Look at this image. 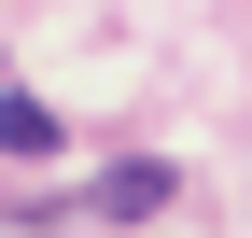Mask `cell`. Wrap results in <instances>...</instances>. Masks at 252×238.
<instances>
[{
	"label": "cell",
	"mask_w": 252,
	"mask_h": 238,
	"mask_svg": "<svg viewBox=\"0 0 252 238\" xmlns=\"http://www.w3.org/2000/svg\"><path fill=\"white\" fill-rule=\"evenodd\" d=\"M84 210H98V224H154V210H168V168H154V154L98 168V182H84Z\"/></svg>",
	"instance_id": "obj_1"
},
{
	"label": "cell",
	"mask_w": 252,
	"mask_h": 238,
	"mask_svg": "<svg viewBox=\"0 0 252 238\" xmlns=\"http://www.w3.org/2000/svg\"><path fill=\"white\" fill-rule=\"evenodd\" d=\"M0 154H14V168L56 154V112H42V98H0Z\"/></svg>",
	"instance_id": "obj_2"
}]
</instances>
